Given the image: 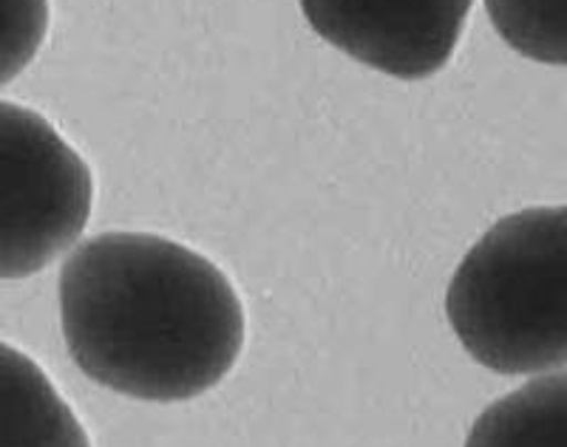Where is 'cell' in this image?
Here are the masks:
<instances>
[{
    "label": "cell",
    "mask_w": 567,
    "mask_h": 447,
    "mask_svg": "<svg viewBox=\"0 0 567 447\" xmlns=\"http://www.w3.org/2000/svg\"><path fill=\"white\" fill-rule=\"evenodd\" d=\"M60 323L85 377L148 403L216 388L245 345V309L225 272L148 232H105L65 258Z\"/></svg>",
    "instance_id": "obj_1"
},
{
    "label": "cell",
    "mask_w": 567,
    "mask_h": 447,
    "mask_svg": "<svg viewBox=\"0 0 567 447\" xmlns=\"http://www.w3.org/2000/svg\"><path fill=\"white\" fill-rule=\"evenodd\" d=\"M445 314L496 374L567 368V205L499 218L454 272Z\"/></svg>",
    "instance_id": "obj_2"
},
{
    "label": "cell",
    "mask_w": 567,
    "mask_h": 447,
    "mask_svg": "<svg viewBox=\"0 0 567 447\" xmlns=\"http://www.w3.org/2000/svg\"><path fill=\"white\" fill-rule=\"evenodd\" d=\"M94 181L38 111L0 100V281L38 276L78 241Z\"/></svg>",
    "instance_id": "obj_3"
},
{
    "label": "cell",
    "mask_w": 567,
    "mask_h": 447,
    "mask_svg": "<svg viewBox=\"0 0 567 447\" xmlns=\"http://www.w3.org/2000/svg\"><path fill=\"white\" fill-rule=\"evenodd\" d=\"M327 43L398 80L437 74L460 43L474 0H298Z\"/></svg>",
    "instance_id": "obj_4"
},
{
    "label": "cell",
    "mask_w": 567,
    "mask_h": 447,
    "mask_svg": "<svg viewBox=\"0 0 567 447\" xmlns=\"http://www.w3.org/2000/svg\"><path fill=\"white\" fill-rule=\"evenodd\" d=\"M0 447H91L45 371L9 343H0Z\"/></svg>",
    "instance_id": "obj_5"
},
{
    "label": "cell",
    "mask_w": 567,
    "mask_h": 447,
    "mask_svg": "<svg viewBox=\"0 0 567 447\" xmlns=\"http://www.w3.org/2000/svg\"><path fill=\"white\" fill-rule=\"evenodd\" d=\"M465 447H567V371L491 403L471 425Z\"/></svg>",
    "instance_id": "obj_6"
},
{
    "label": "cell",
    "mask_w": 567,
    "mask_h": 447,
    "mask_svg": "<svg viewBox=\"0 0 567 447\" xmlns=\"http://www.w3.org/2000/svg\"><path fill=\"white\" fill-rule=\"evenodd\" d=\"M496 34L523 58L567 65V0H485Z\"/></svg>",
    "instance_id": "obj_7"
},
{
    "label": "cell",
    "mask_w": 567,
    "mask_h": 447,
    "mask_svg": "<svg viewBox=\"0 0 567 447\" xmlns=\"http://www.w3.org/2000/svg\"><path fill=\"white\" fill-rule=\"evenodd\" d=\"M49 32V0H0V85L38 58Z\"/></svg>",
    "instance_id": "obj_8"
}]
</instances>
